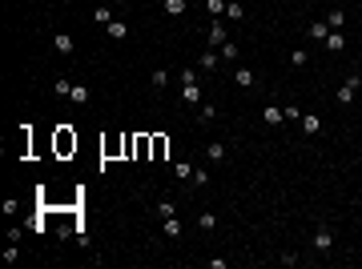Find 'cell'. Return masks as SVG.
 Returning a JSON list of instances; mask_svg holds the SVG:
<instances>
[{"instance_id":"1","label":"cell","mask_w":362,"mask_h":269,"mask_svg":"<svg viewBox=\"0 0 362 269\" xmlns=\"http://www.w3.org/2000/svg\"><path fill=\"white\" fill-rule=\"evenodd\" d=\"M52 149H56V157H73V153H77V133H73L69 125H60V129L52 133Z\"/></svg>"},{"instance_id":"2","label":"cell","mask_w":362,"mask_h":269,"mask_svg":"<svg viewBox=\"0 0 362 269\" xmlns=\"http://www.w3.org/2000/svg\"><path fill=\"white\" fill-rule=\"evenodd\" d=\"M358 84H362V77H346V84L338 88V105H350V101H354V93H358Z\"/></svg>"},{"instance_id":"3","label":"cell","mask_w":362,"mask_h":269,"mask_svg":"<svg viewBox=\"0 0 362 269\" xmlns=\"http://www.w3.org/2000/svg\"><path fill=\"white\" fill-rule=\"evenodd\" d=\"M137 161H153V137L137 133Z\"/></svg>"},{"instance_id":"4","label":"cell","mask_w":362,"mask_h":269,"mask_svg":"<svg viewBox=\"0 0 362 269\" xmlns=\"http://www.w3.org/2000/svg\"><path fill=\"white\" fill-rule=\"evenodd\" d=\"M330 245H334V229H330V225H322V229L314 233V249H318V253H326Z\"/></svg>"},{"instance_id":"5","label":"cell","mask_w":362,"mask_h":269,"mask_svg":"<svg viewBox=\"0 0 362 269\" xmlns=\"http://www.w3.org/2000/svg\"><path fill=\"white\" fill-rule=\"evenodd\" d=\"M101 153H105V157H125V137H109V141L101 145Z\"/></svg>"},{"instance_id":"6","label":"cell","mask_w":362,"mask_h":269,"mask_svg":"<svg viewBox=\"0 0 362 269\" xmlns=\"http://www.w3.org/2000/svg\"><path fill=\"white\" fill-rule=\"evenodd\" d=\"M181 101H185V105H201V88H197V80L181 84Z\"/></svg>"},{"instance_id":"7","label":"cell","mask_w":362,"mask_h":269,"mask_svg":"<svg viewBox=\"0 0 362 269\" xmlns=\"http://www.w3.org/2000/svg\"><path fill=\"white\" fill-rule=\"evenodd\" d=\"M153 137V161H165V153H169V137H161V133H149Z\"/></svg>"},{"instance_id":"8","label":"cell","mask_w":362,"mask_h":269,"mask_svg":"<svg viewBox=\"0 0 362 269\" xmlns=\"http://www.w3.org/2000/svg\"><path fill=\"white\" fill-rule=\"evenodd\" d=\"M286 121V109H278V105H266V125H282Z\"/></svg>"},{"instance_id":"9","label":"cell","mask_w":362,"mask_h":269,"mask_svg":"<svg viewBox=\"0 0 362 269\" xmlns=\"http://www.w3.org/2000/svg\"><path fill=\"white\" fill-rule=\"evenodd\" d=\"M302 133H310V137H314V133H322V121H318L314 113H306V116H302Z\"/></svg>"},{"instance_id":"10","label":"cell","mask_w":362,"mask_h":269,"mask_svg":"<svg viewBox=\"0 0 362 269\" xmlns=\"http://www.w3.org/2000/svg\"><path fill=\"white\" fill-rule=\"evenodd\" d=\"M52 44H56V52H60V56H69V52H73V37H69V33H56V40H52Z\"/></svg>"},{"instance_id":"11","label":"cell","mask_w":362,"mask_h":269,"mask_svg":"<svg viewBox=\"0 0 362 269\" xmlns=\"http://www.w3.org/2000/svg\"><path fill=\"white\" fill-rule=\"evenodd\" d=\"M322 44H326L330 52H342V48H346V37H342V33H330V37H326Z\"/></svg>"},{"instance_id":"12","label":"cell","mask_w":362,"mask_h":269,"mask_svg":"<svg viewBox=\"0 0 362 269\" xmlns=\"http://www.w3.org/2000/svg\"><path fill=\"white\" fill-rule=\"evenodd\" d=\"M105 33H109L113 40H125V37H129V28L121 24V20H113V24H105Z\"/></svg>"},{"instance_id":"13","label":"cell","mask_w":362,"mask_h":269,"mask_svg":"<svg viewBox=\"0 0 362 269\" xmlns=\"http://www.w3.org/2000/svg\"><path fill=\"white\" fill-rule=\"evenodd\" d=\"M209 44H226V24H209Z\"/></svg>"},{"instance_id":"14","label":"cell","mask_w":362,"mask_h":269,"mask_svg":"<svg viewBox=\"0 0 362 269\" xmlns=\"http://www.w3.org/2000/svg\"><path fill=\"white\" fill-rule=\"evenodd\" d=\"M205 157L209 161H226V141H214V145L205 149Z\"/></svg>"},{"instance_id":"15","label":"cell","mask_w":362,"mask_h":269,"mask_svg":"<svg viewBox=\"0 0 362 269\" xmlns=\"http://www.w3.org/2000/svg\"><path fill=\"white\" fill-rule=\"evenodd\" d=\"M310 37H314V40H326V37H330V24L314 20V24H310Z\"/></svg>"},{"instance_id":"16","label":"cell","mask_w":362,"mask_h":269,"mask_svg":"<svg viewBox=\"0 0 362 269\" xmlns=\"http://www.w3.org/2000/svg\"><path fill=\"white\" fill-rule=\"evenodd\" d=\"M69 101H73V105H85V101H89V88H85V84H73V93H69Z\"/></svg>"},{"instance_id":"17","label":"cell","mask_w":362,"mask_h":269,"mask_svg":"<svg viewBox=\"0 0 362 269\" xmlns=\"http://www.w3.org/2000/svg\"><path fill=\"white\" fill-rule=\"evenodd\" d=\"M161 4H165L169 16H181V12H185V0H161Z\"/></svg>"},{"instance_id":"18","label":"cell","mask_w":362,"mask_h":269,"mask_svg":"<svg viewBox=\"0 0 362 269\" xmlns=\"http://www.w3.org/2000/svg\"><path fill=\"white\" fill-rule=\"evenodd\" d=\"M177 177H181V181H193V165L189 161H177V169H173Z\"/></svg>"},{"instance_id":"19","label":"cell","mask_w":362,"mask_h":269,"mask_svg":"<svg viewBox=\"0 0 362 269\" xmlns=\"http://www.w3.org/2000/svg\"><path fill=\"white\" fill-rule=\"evenodd\" d=\"M93 20H97V24H113V8H109V4H101V8L93 12Z\"/></svg>"},{"instance_id":"20","label":"cell","mask_w":362,"mask_h":269,"mask_svg":"<svg viewBox=\"0 0 362 269\" xmlns=\"http://www.w3.org/2000/svg\"><path fill=\"white\" fill-rule=\"evenodd\" d=\"M233 80H237L241 88H250V84H254V73H250V69H237V73H233Z\"/></svg>"},{"instance_id":"21","label":"cell","mask_w":362,"mask_h":269,"mask_svg":"<svg viewBox=\"0 0 362 269\" xmlns=\"http://www.w3.org/2000/svg\"><path fill=\"white\" fill-rule=\"evenodd\" d=\"M226 16H229V20H241V16H246V8H241L237 0H229V4H226Z\"/></svg>"},{"instance_id":"22","label":"cell","mask_w":362,"mask_h":269,"mask_svg":"<svg viewBox=\"0 0 362 269\" xmlns=\"http://www.w3.org/2000/svg\"><path fill=\"white\" fill-rule=\"evenodd\" d=\"M52 93H56V97H69V93H73V80H65V77H60V80L52 84Z\"/></svg>"},{"instance_id":"23","label":"cell","mask_w":362,"mask_h":269,"mask_svg":"<svg viewBox=\"0 0 362 269\" xmlns=\"http://www.w3.org/2000/svg\"><path fill=\"white\" fill-rule=\"evenodd\" d=\"M342 24H346V12L334 8V12H330V28H342Z\"/></svg>"},{"instance_id":"24","label":"cell","mask_w":362,"mask_h":269,"mask_svg":"<svg viewBox=\"0 0 362 269\" xmlns=\"http://www.w3.org/2000/svg\"><path fill=\"white\" fill-rule=\"evenodd\" d=\"M222 56H226V61H237V44L226 40V44H222Z\"/></svg>"},{"instance_id":"25","label":"cell","mask_w":362,"mask_h":269,"mask_svg":"<svg viewBox=\"0 0 362 269\" xmlns=\"http://www.w3.org/2000/svg\"><path fill=\"white\" fill-rule=\"evenodd\" d=\"M201 69H205V73L218 69V52H205V56H201Z\"/></svg>"},{"instance_id":"26","label":"cell","mask_w":362,"mask_h":269,"mask_svg":"<svg viewBox=\"0 0 362 269\" xmlns=\"http://www.w3.org/2000/svg\"><path fill=\"white\" fill-rule=\"evenodd\" d=\"M157 213H161V217H173V201L161 197V201H157Z\"/></svg>"},{"instance_id":"27","label":"cell","mask_w":362,"mask_h":269,"mask_svg":"<svg viewBox=\"0 0 362 269\" xmlns=\"http://www.w3.org/2000/svg\"><path fill=\"white\" fill-rule=\"evenodd\" d=\"M197 225H201V229H214V225H218V217H214V213H201V217H197Z\"/></svg>"},{"instance_id":"28","label":"cell","mask_w":362,"mask_h":269,"mask_svg":"<svg viewBox=\"0 0 362 269\" xmlns=\"http://www.w3.org/2000/svg\"><path fill=\"white\" fill-rule=\"evenodd\" d=\"M306 61H310V56L302 52V48H294V52H290V65H306Z\"/></svg>"},{"instance_id":"29","label":"cell","mask_w":362,"mask_h":269,"mask_svg":"<svg viewBox=\"0 0 362 269\" xmlns=\"http://www.w3.org/2000/svg\"><path fill=\"white\" fill-rule=\"evenodd\" d=\"M165 80H169V73H165V69H157V73H153V88H165Z\"/></svg>"},{"instance_id":"30","label":"cell","mask_w":362,"mask_h":269,"mask_svg":"<svg viewBox=\"0 0 362 269\" xmlns=\"http://www.w3.org/2000/svg\"><path fill=\"white\" fill-rule=\"evenodd\" d=\"M165 233H169V237H177V233H181V225H177V217H165Z\"/></svg>"},{"instance_id":"31","label":"cell","mask_w":362,"mask_h":269,"mask_svg":"<svg viewBox=\"0 0 362 269\" xmlns=\"http://www.w3.org/2000/svg\"><path fill=\"white\" fill-rule=\"evenodd\" d=\"M218 116V105H201V121H214Z\"/></svg>"},{"instance_id":"32","label":"cell","mask_w":362,"mask_h":269,"mask_svg":"<svg viewBox=\"0 0 362 269\" xmlns=\"http://www.w3.org/2000/svg\"><path fill=\"white\" fill-rule=\"evenodd\" d=\"M205 8L209 12H226V0H205Z\"/></svg>"},{"instance_id":"33","label":"cell","mask_w":362,"mask_h":269,"mask_svg":"<svg viewBox=\"0 0 362 269\" xmlns=\"http://www.w3.org/2000/svg\"><path fill=\"white\" fill-rule=\"evenodd\" d=\"M113 4H121V0H113Z\"/></svg>"}]
</instances>
